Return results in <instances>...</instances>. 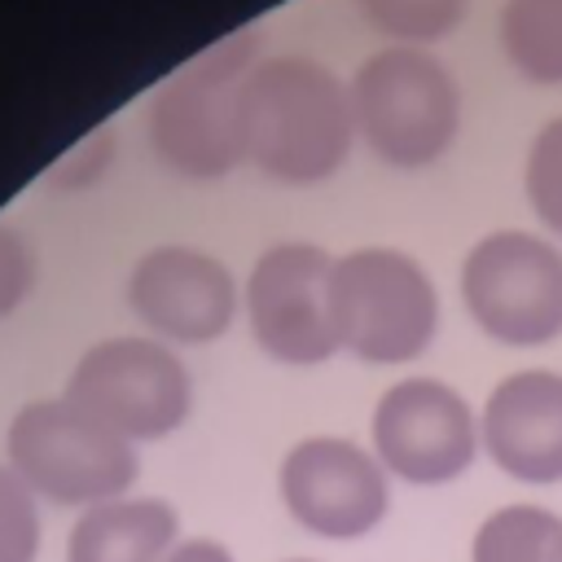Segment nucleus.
<instances>
[{
    "instance_id": "f257e3e1",
    "label": "nucleus",
    "mask_w": 562,
    "mask_h": 562,
    "mask_svg": "<svg viewBox=\"0 0 562 562\" xmlns=\"http://www.w3.org/2000/svg\"><path fill=\"white\" fill-rule=\"evenodd\" d=\"M246 162L281 184L329 180L356 145L351 88L307 53H268L241 88Z\"/></svg>"
},
{
    "instance_id": "f03ea898",
    "label": "nucleus",
    "mask_w": 562,
    "mask_h": 562,
    "mask_svg": "<svg viewBox=\"0 0 562 562\" xmlns=\"http://www.w3.org/2000/svg\"><path fill=\"white\" fill-rule=\"evenodd\" d=\"M259 61L250 31L224 35L184 61L149 101V145L158 162L189 180H220L246 162L241 136V88Z\"/></svg>"
},
{
    "instance_id": "7ed1b4c3",
    "label": "nucleus",
    "mask_w": 562,
    "mask_h": 562,
    "mask_svg": "<svg viewBox=\"0 0 562 562\" xmlns=\"http://www.w3.org/2000/svg\"><path fill=\"white\" fill-rule=\"evenodd\" d=\"M347 88L356 136L395 171L435 167L461 136V83L426 48L386 44L356 66Z\"/></svg>"
},
{
    "instance_id": "20e7f679",
    "label": "nucleus",
    "mask_w": 562,
    "mask_h": 562,
    "mask_svg": "<svg viewBox=\"0 0 562 562\" xmlns=\"http://www.w3.org/2000/svg\"><path fill=\"white\" fill-rule=\"evenodd\" d=\"M329 312L338 347L364 364H413L439 334V290L400 246L334 255Z\"/></svg>"
},
{
    "instance_id": "39448f33",
    "label": "nucleus",
    "mask_w": 562,
    "mask_h": 562,
    "mask_svg": "<svg viewBox=\"0 0 562 562\" xmlns=\"http://www.w3.org/2000/svg\"><path fill=\"white\" fill-rule=\"evenodd\" d=\"M9 470L53 505H101L127 496L136 479V443L70 404L31 400L13 413L9 435Z\"/></svg>"
},
{
    "instance_id": "423d86ee",
    "label": "nucleus",
    "mask_w": 562,
    "mask_h": 562,
    "mask_svg": "<svg viewBox=\"0 0 562 562\" xmlns=\"http://www.w3.org/2000/svg\"><path fill=\"white\" fill-rule=\"evenodd\" d=\"M461 303L501 347L562 338V246L531 228H492L461 259Z\"/></svg>"
},
{
    "instance_id": "0eeeda50",
    "label": "nucleus",
    "mask_w": 562,
    "mask_h": 562,
    "mask_svg": "<svg viewBox=\"0 0 562 562\" xmlns=\"http://www.w3.org/2000/svg\"><path fill=\"white\" fill-rule=\"evenodd\" d=\"M66 400L119 430L123 439H162L176 426H184L193 408V382L184 360L162 342L145 334H119L92 342L70 378Z\"/></svg>"
},
{
    "instance_id": "6e6552de",
    "label": "nucleus",
    "mask_w": 562,
    "mask_h": 562,
    "mask_svg": "<svg viewBox=\"0 0 562 562\" xmlns=\"http://www.w3.org/2000/svg\"><path fill=\"white\" fill-rule=\"evenodd\" d=\"M369 448L382 470L413 487H443L470 474L483 439L470 400L439 378L391 382L369 417Z\"/></svg>"
},
{
    "instance_id": "1a4fd4ad",
    "label": "nucleus",
    "mask_w": 562,
    "mask_h": 562,
    "mask_svg": "<svg viewBox=\"0 0 562 562\" xmlns=\"http://www.w3.org/2000/svg\"><path fill=\"white\" fill-rule=\"evenodd\" d=\"M334 255L316 241L268 246L246 277V325L263 356L290 369H316L338 356L334 312H329Z\"/></svg>"
},
{
    "instance_id": "9d476101",
    "label": "nucleus",
    "mask_w": 562,
    "mask_h": 562,
    "mask_svg": "<svg viewBox=\"0 0 562 562\" xmlns=\"http://www.w3.org/2000/svg\"><path fill=\"white\" fill-rule=\"evenodd\" d=\"M281 509L321 540H360L391 509V474L373 457L342 435H307L294 439L277 465Z\"/></svg>"
},
{
    "instance_id": "9b49d317",
    "label": "nucleus",
    "mask_w": 562,
    "mask_h": 562,
    "mask_svg": "<svg viewBox=\"0 0 562 562\" xmlns=\"http://www.w3.org/2000/svg\"><path fill=\"white\" fill-rule=\"evenodd\" d=\"M237 277L198 246H154L127 272L132 316L162 342H215L237 316Z\"/></svg>"
},
{
    "instance_id": "f8f14e48",
    "label": "nucleus",
    "mask_w": 562,
    "mask_h": 562,
    "mask_svg": "<svg viewBox=\"0 0 562 562\" xmlns=\"http://www.w3.org/2000/svg\"><path fill=\"white\" fill-rule=\"evenodd\" d=\"M479 439L514 483H562V369L536 364L505 373L483 400Z\"/></svg>"
},
{
    "instance_id": "ddd939ff",
    "label": "nucleus",
    "mask_w": 562,
    "mask_h": 562,
    "mask_svg": "<svg viewBox=\"0 0 562 562\" xmlns=\"http://www.w3.org/2000/svg\"><path fill=\"white\" fill-rule=\"evenodd\" d=\"M180 544V514L162 496L88 505L66 536V562H167Z\"/></svg>"
},
{
    "instance_id": "4468645a",
    "label": "nucleus",
    "mask_w": 562,
    "mask_h": 562,
    "mask_svg": "<svg viewBox=\"0 0 562 562\" xmlns=\"http://www.w3.org/2000/svg\"><path fill=\"white\" fill-rule=\"evenodd\" d=\"M501 48L527 83L562 88V0H505Z\"/></svg>"
},
{
    "instance_id": "2eb2a0df",
    "label": "nucleus",
    "mask_w": 562,
    "mask_h": 562,
    "mask_svg": "<svg viewBox=\"0 0 562 562\" xmlns=\"http://www.w3.org/2000/svg\"><path fill=\"white\" fill-rule=\"evenodd\" d=\"M562 540V518L544 505H501L492 509L470 540V562H553Z\"/></svg>"
},
{
    "instance_id": "dca6fc26",
    "label": "nucleus",
    "mask_w": 562,
    "mask_h": 562,
    "mask_svg": "<svg viewBox=\"0 0 562 562\" xmlns=\"http://www.w3.org/2000/svg\"><path fill=\"white\" fill-rule=\"evenodd\" d=\"M356 13L386 44L426 48V44H439L452 31H461L470 0H356Z\"/></svg>"
},
{
    "instance_id": "f3484780",
    "label": "nucleus",
    "mask_w": 562,
    "mask_h": 562,
    "mask_svg": "<svg viewBox=\"0 0 562 562\" xmlns=\"http://www.w3.org/2000/svg\"><path fill=\"white\" fill-rule=\"evenodd\" d=\"M522 193L540 228L562 241V114L536 127L522 158Z\"/></svg>"
},
{
    "instance_id": "a211bd4d",
    "label": "nucleus",
    "mask_w": 562,
    "mask_h": 562,
    "mask_svg": "<svg viewBox=\"0 0 562 562\" xmlns=\"http://www.w3.org/2000/svg\"><path fill=\"white\" fill-rule=\"evenodd\" d=\"M40 553V509L35 492L0 465V562H35Z\"/></svg>"
},
{
    "instance_id": "6ab92c4d",
    "label": "nucleus",
    "mask_w": 562,
    "mask_h": 562,
    "mask_svg": "<svg viewBox=\"0 0 562 562\" xmlns=\"http://www.w3.org/2000/svg\"><path fill=\"white\" fill-rule=\"evenodd\" d=\"M31 281H35V255H31V246L22 241L18 228L0 224V316H9L31 294Z\"/></svg>"
},
{
    "instance_id": "aec40b11",
    "label": "nucleus",
    "mask_w": 562,
    "mask_h": 562,
    "mask_svg": "<svg viewBox=\"0 0 562 562\" xmlns=\"http://www.w3.org/2000/svg\"><path fill=\"white\" fill-rule=\"evenodd\" d=\"M167 562H233V553H228V544H220L211 536H189L171 549Z\"/></svg>"
},
{
    "instance_id": "412c9836",
    "label": "nucleus",
    "mask_w": 562,
    "mask_h": 562,
    "mask_svg": "<svg viewBox=\"0 0 562 562\" xmlns=\"http://www.w3.org/2000/svg\"><path fill=\"white\" fill-rule=\"evenodd\" d=\"M285 562H316V558H285Z\"/></svg>"
},
{
    "instance_id": "4be33fe9",
    "label": "nucleus",
    "mask_w": 562,
    "mask_h": 562,
    "mask_svg": "<svg viewBox=\"0 0 562 562\" xmlns=\"http://www.w3.org/2000/svg\"><path fill=\"white\" fill-rule=\"evenodd\" d=\"M553 562H562V540H558V558H553Z\"/></svg>"
}]
</instances>
